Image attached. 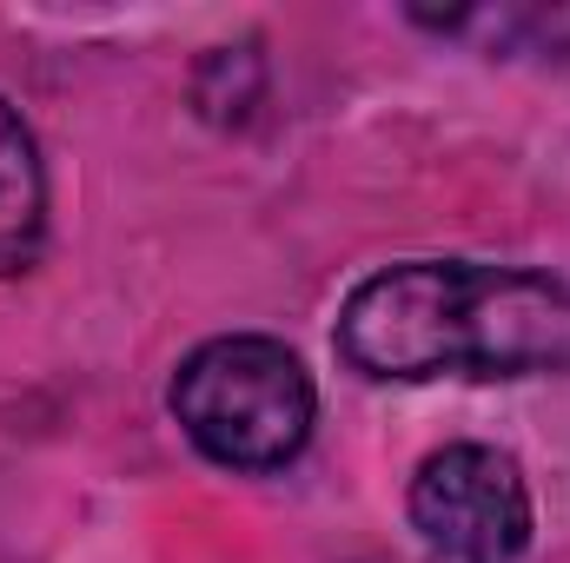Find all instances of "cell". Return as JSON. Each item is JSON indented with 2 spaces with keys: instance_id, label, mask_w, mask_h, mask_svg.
<instances>
[{
  "instance_id": "cell-1",
  "label": "cell",
  "mask_w": 570,
  "mask_h": 563,
  "mask_svg": "<svg viewBox=\"0 0 570 563\" xmlns=\"http://www.w3.org/2000/svg\"><path fill=\"white\" fill-rule=\"evenodd\" d=\"M338 358L399 385L570 372V285L524 266L405 259L352 285Z\"/></svg>"
},
{
  "instance_id": "cell-2",
  "label": "cell",
  "mask_w": 570,
  "mask_h": 563,
  "mask_svg": "<svg viewBox=\"0 0 570 563\" xmlns=\"http://www.w3.org/2000/svg\"><path fill=\"white\" fill-rule=\"evenodd\" d=\"M166 405L179 431L226 471H285L318 418V392L298 352L259 332H226L186 352Z\"/></svg>"
},
{
  "instance_id": "cell-3",
  "label": "cell",
  "mask_w": 570,
  "mask_h": 563,
  "mask_svg": "<svg viewBox=\"0 0 570 563\" xmlns=\"http://www.w3.org/2000/svg\"><path fill=\"white\" fill-rule=\"evenodd\" d=\"M412 531L425 563H524L531 551V484L498 444H444L412 477Z\"/></svg>"
},
{
  "instance_id": "cell-4",
  "label": "cell",
  "mask_w": 570,
  "mask_h": 563,
  "mask_svg": "<svg viewBox=\"0 0 570 563\" xmlns=\"http://www.w3.org/2000/svg\"><path fill=\"white\" fill-rule=\"evenodd\" d=\"M47 246V166L33 127L0 100V279L33 273Z\"/></svg>"
}]
</instances>
